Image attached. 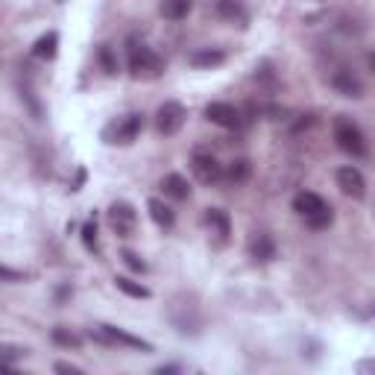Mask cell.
<instances>
[{
	"mask_svg": "<svg viewBox=\"0 0 375 375\" xmlns=\"http://www.w3.org/2000/svg\"><path fill=\"white\" fill-rule=\"evenodd\" d=\"M79 238H82V244H86V249H88L91 255H100V241H97V223H94V220L82 223Z\"/></svg>",
	"mask_w": 375,
	"mask_h": 375,
	"instance_id": "cell-24",
	"label": "cell"
},
{
	"mask_svg": "<svg viewBox=\"0 0 375 375\" xmlns=\"http://www.w3.org/2000/svg\"><path fill=\"white\" fill-rule=\"evenodd\" d=\"M115 287L120 290V294L132 296V299H150V287H147V285H141V282L127 279V276H115Z\"/></svg>",
	"mask_w": 375,
	"mask_h": 375,
	"instance_id": "cell-21",
	"label": "cell"
},
{
	"mask_svg": "<svg viewBox=\"0 0 375 375\" xmlns=\"http://www.w3.org/2000/svg\"><path fill=\"white\" fill-rule=\"evenodd\" d=\"M56 53H59V35H56V33L41 35L35 45H33V56H35V59L50 62V59H56Z\"/></svg>",
	"mask_w": 375,
	"mask_h": 375,
	"instance_id": "cell-17",
	"label": "cell"
},
{
	"mask_svg": "<svg viewBox=\"0 0 375 375\" xmlns=\"http://www.w3.org/2000/svg\"><path fill=\"white\" fill-rule=\"evenodd\" d=\"M0 375H26V372H21V369H15V367H9V364H0Z\"/></svg>",
	"mask_w": 375,
	"mask_h": 375,
	"instance_id": "cell-32",
	"label": "cell"
},
{
	"mask_svg": "<svg viewBox=\"0 0 375 375\" xmlns=\"http://www.w3.org/2000/svg\"><path fill=\"white\" fill-rule=\"evenodd\" d=\"M223 176L229 179L232 185H244L246 179L253 176V161H249V159H234V161L229 164V170H226Z\"/></svg>",
	"mask_w": 375,
	"mask_h": 375,
	"instance_id": "cell-20",
	"label": "cell"
},
{
	"mask_svg": "<svg viewBox=\"0 0 375 375\" xmlns=\"http://www.w3.org/2000/svg\"><path fill=\"white\" fill-rule=\"evenodd\" d=\"M191 170L202 185H217L220 179H223V164L217 161L212 150H202V147L191 152Z\"/></svg>",
	"mask_w": 375,
	"mask_h": 375,
	"instance_id": "cell-5",
	"label": "cell"
},
{
	"mask_svg": "<svg viewBox=\"0 0 375 375\" xmlns=\"http://www.w3.org/2000/svg\"><path fill=\"white\" fill-rule=\"evenodd\" d=\"M205 120H212L223 129H238L241 127V112L232 103H208L205 106Z\"/></svg>",
	"mask_w": 375,
	"mask_h": 375,
	"instance_id": "cell-9",
	"label": "cell"
},
{
	"mask_svg": "<svg viewBox=\"0 0 375 375\" xmlns=\"http://www.w3.org/2000/svg\"><path fill=\"white\" fill-rule=\"evenodd\" d=\"M147 212H150L152 223H156L159 229H173V223H176V214H173V208H170L168 202H164V200L152 197V200L147 202Z\"/></svg>",
	"mask_w": 375,
	"mask_h": 375,
	"instance_id": "cell-14",
	"label": "cell"
},
{
	"mask_svg": "<svg viewBox=\"0 0 375 375\" xmlns=\"http://www.w3.org/2000/svg\"><path fill=\"white\" fill-rule=\"evenodd\" d=\"M141 129H144V115L129 112V115H123V118L109 123V127L103 129V141L106 144H118V147H129L135 138L141 135Z\"/></svg>",
	"mask_w": 375,
	"mask_h": 375,
	"instance_id": "cell-3",
	"label": "cell"
},
{
	"mask_svg": "<svg viewBox=\"0 0 375 375\" xmlns=\"http://www.w3.org/2000/svg\"><path fill=\"white\" fill-rule=\"evenodd\" d=\"M127 62H129V74L135 79H159L164 74V59L138 38H129Z\"/></svg>",
	"mask_w": 375,
	"mask_h": 375,
	"instance_id": "cell-1",
	"label": "cell"
},
{
	"mask_svg": "<svg viewBox=\"0 0 375 375\" xmlns=\"http://www.w3.org/2000/svg\"><path fill=\"white\" fill-rule=\"evenodd\" d=\"M71 296H74V287H67V285H59V287H56V302H59V305H62L65 299H71Z\"/></svg>",
	"mask_w": 375,
	"mask_h": 375,
	"instance_id": "cell-31",
	"label": "cell"
},
{
	"mask_svg": "<svg viewBox=\"0 0 375 375\" xmlns=\"http://www.w3.org/2000/svg\"><path fill=\"white\" fill-rule=\"evenodd\" d=\"M30 355V349L26 346H18V343H0V364H18L21 358Z\"/></svg>",
	"mask_w": 375,
	"mask_h": 375,
	"instance_id": "cell-23",
	"label": "cell"
},
{
	"mask_svg": "<svg viewBox=\"0 0 375 375\" xmlns=\"http://www.w3.org/2000/svg\"><path fill=\"white\" fill-rule=\"evenodd\" d=\"M249 255H253L255 261H273L276 258V241L270 238V234H255L253 244H249Z\"/></svg>",
	"mask_w": 375,
	"mask_h": 375,
	"instance_id": "cell-16",
	"label": "cell"
},
{
	"mask_svg": "<svg viewBox=\"0 0 375 375\" xmlns=\"http://www.w3.org/2000/svg\"><path fill=\"white\" fill-rule=\"evenodd\" d=\"M217 15L232 21V24H241V26L249 21L246 6L244 3H234V0H220V3H217Z\"/></svg>",
	"mask_w": 375,
	"mask_h": 375,
	"instance_id": "cell-18",
	"label": "cell"
},
{
	"mask_svg": "<svg viewBox=\"0 0 375 375\" xmlns=\"http://www.w3.org/2000/svg\"><path fill=\"white\" fill-rule=\"evenodd\" d=\"M202 220H205V226H208V229H214L223 241L229 238V232H232V220H229V214L223 212V208H205Z\"/></svg>",
	"mask_w": 375,
	"mask_h": 375,
	"instance_id": "cell-15",
	"label": "cell"
},
{
	"mask_svg": "<svg viewBox=\"0 0 375 375\" xmlns=\"http://www.w3.org/2000/svg\"><path fill=\"white\" fill-rule=\"evenodd\" d=\"M82 182H86V170H79V173H77V182H74V188H71V191H79V185H82Z\"/></svg>",
	"mask_w": 375,
	"mask_h": 375,
	"instance_id": "cell-33",
	"label": "cell"
},
{
	"mask_svg": "<svg viewBox=\"0 0 375 375\" xmlns=\"http://www.w3.org/2000/svg\"><path fill=\"white\" fill-rule=\"evenodd\" d=\"M0 279H3V282H24V273L6 267V264H0Z\"/></svg>",
	"mask_w": 375,
	"mask_h": 375,
	"instance_id": "cell-29",
	"label": "cell"
},
{
	"mask_svg": "<svg viewBox=\"0 0 375 375\" xmlns=\"http://www.w3.org/2000/svg\"><path fill=\"white\" fill-rule=\"evenodd\" d=\"M97 331L106 337V346H129V349H141V352H152V343L138 337V335H129L127 328H118V326H97Z\"/></svg>",
	"mask_w": 375,
	"mask_h": 375,
	"instance_id": "cell-7",
	"label": "cell"
},
{
	"mask_svg": "<svg viewBox=\"0 0 375 375\" xmlns=\"http://www.w3.org/2000/svg\"><path fill=\"white\" fill-rule=\"evenodd\" d=\"M335 141H337V147L346 152V156H352V159H367V152H369L364 129L346 115L335 118Z\"/></svg>",
	"mask_w": 375,
	"mask_h": 375,
	"instance_id": "cell-2",
	"label": "cell"
},
{
	"mask_svg": "<svg viewBox=\"0 0 375 375\" xmlns=\"http://www.w3.org/2000/svg\"><path fill=\"white\" fill-rule=\"evenodd\" d=\"M191 0H164V3L159 6V12L168 21H182V18H188L191 15Z\"/></svg>",
	"mask_w": 375,
	"mask_h": 375,
	"instance_id": "cell-19",
	"label": "cell"
},
{
	"mask_svg": "<svg viewBox=\"0 0 375 375\" xmlns=\"http://www.w3.org/2000/svg\"><path fill=\"white\" fill-rule=\"evenodd\" d=\"M305 223H308L311 229H328L331 223H335V212H323V214H317V217H311V220H305Z\"/></svg>",
	"mask_w": 375,
	"mask_h": 375,
	"instance_id": "cell-27",
	"label": "cell"
},
{
	"mask_svg": "<svg viewBox=\"0 0 375 375\" xmlns=\"http://www.w3.org/2000/svg\"><path fill=\"white\" fill-rule=\"evenodd\" d=\"M185 120H188L185 106L176 103V100H168V103H161L159 112H156V129H159V135L170 138V135H176L179 129L185 127Z\"/></svg>",
	"mask_w": 375,
	"mask_h": 375,
	"instance_id": "cell-6",
	"label": "cell"
},
{
	"mask_svg": "<svg viewBox=\"0 0 375 375\" xmlns=\"http://www.w3.org/2000/svg\"><path fill=\"white\" fill-rule=\"evenodd\" d=\"M161 191H164V197H170L176 202H185L191 200V185H188V179L185 176H179V173H168L161 179Z\"/></svg>",
	"mask_w": 375,
	"mask_h": 375,
	"instance_id": "cell-13",
	"label": "cell"
},
{
	"mask_svg": "<svg viewBox=\"0 0 375 375\" xmlns=\"http://www.w3.org/2000/svg\"><path fill=\"white\" fill-rule=\"evenodd\" d=\"M294 212H296L299 217H305V220H311V217L323 214V212H331V205H328L323 197H319V193L302 191V193H296V197H294Z\"/></svg>",
	"mask_w": 375,
	"mask_h": 375,
	"instance_id": "cell-10",
	"label": "cell"
},
{
	"mask_svg": "<svg viewBox=\"0 0 375 375\" xmlns=\"http://www.w3.org/2000/svg\"><path fill=\"white\" fill-rule=\"evenodd\" d=\"M337 188L352 200H364L367 197V179L358 168H352V164L337 170Z\"/></svg>",
	"mask_w": 375,
	"mask_h": 375,
	"instance_id": "cell-8",
	"label": "cell"
},
{
	"mask_svg": "<svg viewBox=\"0 0 375 375\" xmlns=\"http://www.w3.org/2000/svg\"><path fill=\"white\" fill-rule=\"evenodd\" d=\"M331 86H335L343 97H352V100H360V97H364V82H360L358 74L349 71V67H340V71H335V77H331Z\"/></svg>",
	"mask_w": 375,
	"mask_h": 375,
	"instance_id": "cell-11",
	"label": "cell"
},
{
	"mask_svg": "<svg viewBox=\"0 0 375 375\" xmlns=\"http://www.w3.org/2000/svg\"><path fill=\"white\" fill-rule=\"evenodd\" d=\"M120 258H123V264H127L132 273H138V276H144V273H147V261L138 255V253H132V249H123Z\"/></svg>",
	"mask_w": 375,
	"mask_h": 375,
	"instance_id": "cell-25",
	"label": "cell"
},
{
	"mask_svg": "<svg viewBox=\"0 0 375 375\" xmlns=\"http://www.w3.org/2000/svg\"><path fill=\"white\" fill-rule=\"evenodd\" d=\"M50 337H53V343L56 346H62V349H82V337L79 335H74L71 328H65V326H56L50 331Z\"/></svg>",
	"mask_w": 375,
	"mask_h": 375,
	"instance_id": "cell-22",
	"label": "cell"
},
{
	"mask_svg": "<svg viewBox=\"0 0 375 375\" xmlns=\"http://www.w3.org/2000/svg\"><path fill=\"white\" fill-rule=\"evenodd\" d=\"M53 372H56V375H86L79 367L67 364V360H56V364H53Z\"/></svg>",
	"mask_w": 375,
	"mask_h": 375,
	"instance_id": "cell-28",
	"label": "cell"
},
{
	"mask_svg": "<svg viewBox=\"0 0 375 375\" xmlns=\"http://www.w3.org/2000/svg\"><path fill=\"white\" fill-rule=\"evenodd\" d=\"M97 59H100L103 71H106L109 77H115V74H118V59H115V53H112V47H109V45H103V47H100V53H97Z\"/></svg>",
	"mask_w": 375,
	"mask_h": 375,
	"instance_id": "cell-26",
	"label": "cell"
},
{
	"mask_svg": "<svg viewBox=\"0 0 375 375\" xmlns=\"http://www.w3.org/2000/svg\"><path fill=\"white\" fill-rule=\"evenodd\" d=\"M106 217H109V226H112V232L118 234V238H132V234L138 232V212L127 200H115L112 205H109Z\"/></svg>",
	"mask_w": 375,
	"mask_h": 375,
	"instance_id": "cell-4",
	"label": "cell"
},
{
	"mask_svg": "<svg viewBox=\"0 0 375 375\" xmlns=\"http://www.w3.org/2000/svg\"><path fill=\"white\" fill-rule=\"evenodd\" d=\"M188 62H191V67H197V71H212V67H220L226 62V53L217 47H202V50H193Z\"/></svg>",
	"mask_w": 375,
	"mask_h": 375,
	"instance_id": "cell-12",
	"label": "cell"
},
{
	"mask_svg": "<svg viewBox=\"0 0 375 375\" xmlns=\"http://www.w3.org/2000/svg\"><path fill=\"white\" fill-rule=\"evenodd\" d=\"M152 375H182V367H179V364H164V367H159Z\"/></svg>",
	"mask_w": 375,
	"mask_h": 375,
	"instance_id": "cell-30",
	"label": "cell"
}]
</instances>
